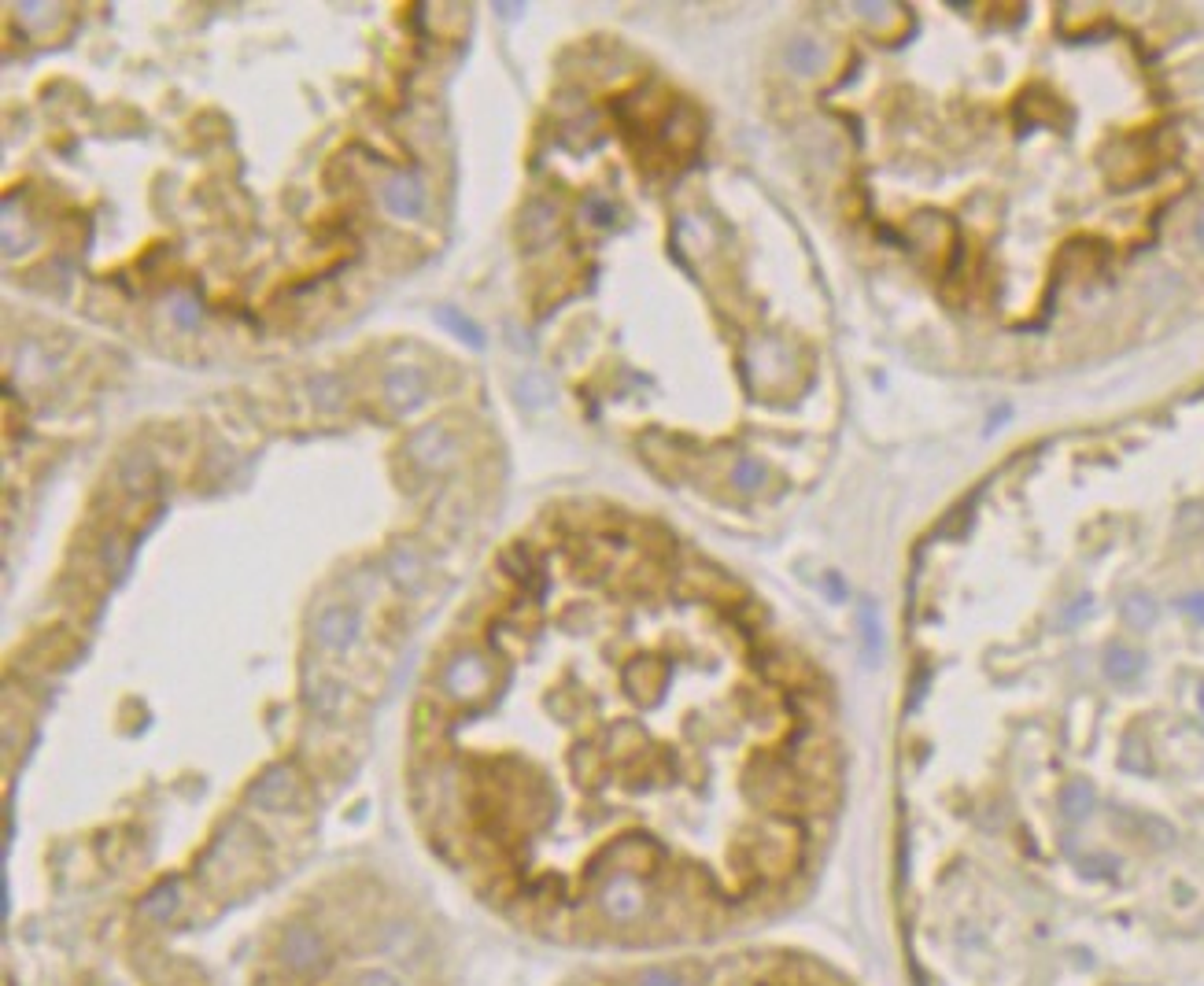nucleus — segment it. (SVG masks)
Returning a JSON list of instances; mask_svg holds the SVG:
<instances>
[{
  "label": "nucleus",
  "instance_id": "obj_10",
  "mask_svg": "<svg viewBox=\"0 0 1204 986\" xmlns=\"http://www.w3.org/2000/svg\"><path fill=\"white\" fill-rule=\"evenodd\" d=\"M1194 621H1204V592H1197V595H1186L1183 602H1179Z\"/></svg>",
  "mask_w": 1204,
  "mask_h": 986
},
{
  "label": "nucleus",
  "instance_id": "obj_12",
  "mask_svg": "<svg viewBox=\"0 0 1204 986\" xmlns=\"http://www.w3.org/2000/svg\"><path fill=\"white\" fill-rule=\"evenodd\" d=\"M1197 240L1204 244V211H1201V218H1197Z\"/></svg>",
  "mask_w": 1204,
  "mask_h": 986
},
{
  "label": "nucleus",
  "instance_id": "obj_2",
  "mask_svg": "<svg viewBox=\"0 0 1204 986\" xmlns=\"http://www.w3.org/2000/svg\"><path fill=\"white\" fill-rule=\"evenodd\" d=\"M1145 669V662H1142V654L1138 650H1130V647H1108V654H1104V673L1115 680V684H1130L1138 673Z\"/></svg>",
  "mask_w": 1204,
  "mask_h": 986
},
{
  "label": "nucleus",
  "instance_id": "obj_9",
  "mask_svg": "<svg viewBox=\"0 0 1204 986\" xmlns=\"http://www.w3.org/2000/svg\"><path fill=\"white\" fill-rule=\"evenodd\" d=\"M592 211H595V218H592L595 226H613V207H609L606 199H599V197L588 199V214H592Z\"/></svg>",
  "mask_w": 1204,
  "mask_h": 986
},
{
  "label": "nucleus",
  "instance_id": "obj_6",
  "mask_svg": "<svg viewBox=\"0 0 1204 986\" xmlns=\"http://www.w3.org/2000/svg\"><path fill=\"white\" fill-rule=\"evenodd\" d=\"M1094 809V787L1090 784H1083V780H1075V784H1068L1064 787V813L1068 816H1087Z\"/></svg>",
  "mask_w": 1204,
  "mask_h": 986
},
{
  "label": "nucleus",
  "instance_id": "obj_7",
  "mask_svg": "<svg viewBox=\"0 0 1204 986\" xmlns=\"http://www.w3.org/2000/svg\"><path fill=\"white\" fill-rule=\"evenodd\" d=\"M761 481H765V470H761V462H754V459H739V462H735V485H739L743 492H754V488H761Z\"/></svg>",
  "mask_w": 1204,
  "mask_h": 986
},
{
  "label": "nucleus",
  "instance_id": "obj_11",
  "mask_svg": "<svg viewBox=\"0 0 1204 986\" xmlns=\"http://www.w3.org/2000/svg\"><path fill=\"white\" fill-rule=\"evenodd\" d=\"M174 314H178V322H182V325H193V322H197V310H193V303H189V299H182V303L174 307Z\"/></svg>",
  "mask_w": 1204,
  "mask_h": 986
},
{
  "label": "nucleus",
  "instance_id": "obj_13",
  "mask_svg": "<svg viewBox=\"0 0 1204 986\" xmlns=\"http://www.w3.org/2000/svg\"><path fill=\"white\" fill-rule=\"evenodd\" d=\"M1201 705H1204V691H1201Z\"/></svg>",
  "mask_w": 1204,
  "mask_h": 986
},
{
  "label": "nucleus",
  "instance_id": "obj_8",
  "mask_svg": "<svg viewBox=\"0 0 1204 986\" xmlns=\"http://www.w3.org/2000/svg\"><path fill=\"white\" fill-rule=\"evenodd\" d=\"M1127 617H1130L1134 624H1149V621L1156 617V606H1153L1149 598H1142V595H1138V598H1130V602H1127Z\"/></svg>",
  "mask_w": 1204,
  "mask_h": 986
},
{
  "label": "nucleus",
  "instance_id": "obj_4",
  "mask_svg": "<svg viewBox=\"0 0 1204 986\" xmlns=\"http://www.w3.org/2000/svg\"><path fill=\"white\" fill-rule=\"evenodd\" d=\"M421 389H425V377L417 374V370H396L392 377H389V395L392 399H400V403H414L417 395H421Z\"/></svg>",
  "mask_w": 1204,
  "mask_h": 986
},
{
  "label": "nucleus",
  "instance_id": "obj_5",
  "mask_svg": "<svg viewBox=\"0 0 1204 986\" xmlns=\"http://www.w3.org/2000/svg\"><path fill=\"white\" fill-rule=\"evenodd\" d=\"M436 318H440L447 329H455V333H458V340H466V344H473V348H485L481 329H477L470 318H462L455 307H440V310H436Z\"/></svg>",
  "mask_w": 1204,
  "mask_h": 986
},
{
  "label": "nucleus",
  "instance_id": "obj_1",
  "mask_svg": "<svg viewBox=\"0 0 1204 986\" xmlns=\"http://www.w3.org/2000/svg\"><path fill=\"white\" fill-rule=\"evenodd\" d=\"M385 207L392 211V214H400V218H417L421 211H425V189H421V182L414 178V174H396L389 185H385Z\"/></svg>",
  "mask_w": 1204,
  "mask_h": 986
},
{
  "label": "nucleus",
  "instance_id": "obj_3",
  "mask_svg": "<svg viewBox=\"0 0 1204 986\" xmlns=\"http://www.w3.org/2000/svg\"><path fill=\"white\" fill-rule=\"evenodd\" d=\"M820 60H824V52H820V45H816V41L799 37V41H791V45H787V63H791V71H799V75H813V71L820 67Z\"/></svg>",
  "mask_w": 1204,
  "mask_h": 986
}]
</instances>
